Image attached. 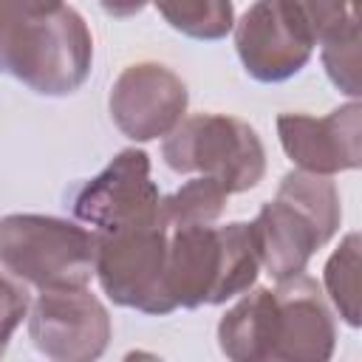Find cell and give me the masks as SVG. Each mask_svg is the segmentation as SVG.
I'll list each match as a JSON object with an SVG mask.
<instances>
[{"label": "cell", "mask_w": 362, "mask_h": 362, "mask_svg": "<svg viewBox=\"0 0 362 362\" xmlns=\"http://www.w3.org/2000/svg\"><path fill=\"white\" fill-rule=\"evenodd\" d=\"M272 351L269 362H325L337 345L334 314L320 286L294 274L272 288Z\"/></svg>", "instance_id": "8fae6325"}, {"label": "cell", "mask_w": 362, "mask_h": 362, "mask_svg": "<svg viewBox=\"0 0 362 362\" xmlns=\"http://www.w3.org/2000/svg\"><path fill=\"white\" fill-rule=\"evenodd\" d=\"M93 62V37L82 14L59 6L0 34V74L40 96H68L82 88Z\"/></svg>", "instance_id": "3957f363"}, {"label": "cell", "mask_w": 362, "mask_h": 362, "mask_svg": "<svg viewBox=\"0 0 362 362\" xmlns=\"http://www.w3.org/2000/svg\"><path fill=\"white\" fill-rule=\"evenodd\" d=\"M71 209L96 235L161 221V192L150 178V156L139 147L119 150L99 175L79 184Z\"/></svg>", "instance_id": "52a82bcc"}, {"label": "cell", "mask_w": 362, "mask_h": 362, "mask_svg": "<svg viewBox=\"0 0 362 362\" xmlns=\"http://www.w3.org/2000/svg\"><path fill=\"white\" fill-rule=\"evenodd\" d=\"M277 136L297 170L337 175L362 164V105L354 99L328 116L280 113Z\"/></svg>", "instance_id": "7c38bea8"}, {"label": "cell", "mask_w": 362, "mask_h": 362, "mask_svg": "<svg viewBox=\"0 0 362 362\" xmlns=\"http://www.w3.org/2000/svg\"><path fill=\"white\" fill-rule=\"evenodd\" d=\"M260 272L249 223L175 226L167 238V291L175 308L221 305L255 286Z\"/></svg>", "instance_id": "7a4b0ae2"}, {"label": "cell", "mask_w": 362, "mask_h": 362, "mask_svg": "<svg viewBox=\"0 0 362 362\" xmlns=\"http://www.w3.org/2000/svg\"><path fill=\"white\" fill-rule=\"evenodd\" d=\"M232 28L243 71L266 85L300 74L317 48L291 0H257Z\"/></svg>", "instance_id": "9c48e42d"}, {"label": "cell", "mask_w": 362, "mask_h": 362, "mask_svg": "<svg viewBox=\"0 0 362 362\" xmlns=\"http://www.w3.org/2000/svg\"><path fill=\"white\" fill-rule=\"evenodd\" d=\"M28 294L6 274H0V356L8 348L11 334L28 317Z\"/></svg>", "instance_id": "ac0fdd59"}, {"label": "cell", "mask_w": 362, "mask_h": 362, "mask_svg": "<svg viewBox=\"0 0 362 362\" xmlns=\"http://www.w3.org/2000/svg\"><path fill=\"white\" fill-rule=\"evenodd\" d=\"M187 82L167 65L144 59L127 65L110 85L107 110L113 124L133 141L167 136L187 116Z\"/></svg>", "instance_id": "30bf717a"}, {"label": "cell", "mask_w": 362, "mask_h": 362, "mask_svg": "<svg viewBox=\"0 0 362 362\" xmlns=\"http://www.w3.org/2000/svg\"><path fill=\"white\" fill-rule=\"evenodd\" d=\"M147 3H153V0H99L102 11H105V14H110V17H116V20L136 17Z\"/></svg>", "instance_id": "ffe728a7"}, {"label": "cell", "mask_w": 362, "mask_h": 362, "mask_svg": "<svg viewBox=\"0 0 362 362\" xmlns=\"http://www.w3.org/2000/svg\"><path fill=\"white\" fill-rule=\"evenodd\" d=\"M314 45H331L359 37V0H291Z\"/></svg>", "instance_id": "e0dca14e"}, {"label": "cell", "mask_w": 362, "mask_h": 362, "mask_svg": "<svg viewBox=\"0 0 362 362\" xmlns=\"http://www.w3.org/2000/svg\"><path fill=\"white\" fill-rule=\"evenodd\" d=\"M110 314L85 286L42 288L28 305V337L54 362L99 359L110 342Z\"/></svg>", "instance_id": "ba28073f"}, {"label": "cell", "mask_w": 362, "mask_h": 362, "mask_svg": "<svg viewBox=\"0 0 362 362\" xmlns=\"http://www.w3.org/2000/svg\"><path fill=\"white\" fill-rule=\"evenodd\" d=\"M226 201H229V192L215 178L198 175L161 198V221L167 223V229L215 223L223 215Z\"/></svg>", "instance_id": "5bb4252c"}, {"label": "cell", "mask_w": 362, "mask_h": 362, "mask_svg": "<svg viewBox=\"0 0 362 362\" xmlns=\"http://www.w3.org/2000/svg\"><path fill=\"white\" fill-rule=\"evenodd\" d=\"M158 14L184 37L215 42L223 40L235 25L232 0H153Z\"/></svg>", "instance_id": "9a60e30c"}, {"label": "cell", "mask_w": 362, "mask_h": 362, "mask_svg": "<svg viewBox=\"0 0 362 362\" xmlns=\"http://www.w3.org/2000/svg\"><path fill=\"white\" fill-rule=\"evenodd\" d=\"M339 221L342 204L331 175L286 173L274 201L263 204L249 223L260 269L274 280L303 274L311 255L337 235Z\"/></svg>", "instance_id": "6da1fadb"}, {"label": "cell", "mask_w": 362, "mask_h": 362, "mask_svg": "<svg viewBox=\"0 0 362 362\" xmlns=\"http://www.w3.org/2000/svg\"><path fill=\"white\" fill-rule=\"evenodd\" d=\"M272 288H246L243 297L221 317L218 345L232 362H269L272 351Z\"/></svg>", "instance_id": "4fadbf2b"}, {"label": "cell", "mask_w": 362, "mask_h": 362, "mask_svg": "<svg viewBox=\"0 0 362 362\" xmlns=\"http://www.w3.org/2000/svg\"><path fill=\"white\" fill-rule=\"evenodd\" d=\"M359 249H362L359 232H348L328 257L322 274L328 300L351 328L359 325Z\"/></svg>", "instance_id": "2e32d148"}, {"label": "cell", "mask_w": 362, "mask_h": 362, "mask_svg": "<svg viewBox=\"0 0 362 362\" xmlns=\"http://www.w3.org/2000/svg\"><path fill=\"white\" fill-rule=\"evenodd\" d=\"M65 6V0H0V34L11 31L14 25L48 14L54 8Z\"/></svg>", "instance_id": "d6986e66"}, {"label": "cell", "mask_w": 362, "mask_h": 362, "mask_svg": "<svg viewBox=\"0 0 362 362\" xmlns=\"http://www.w3.org/2000/svg\"><path fill=\"white\" fill-rule=\"evenodd\" d=\"M167 238L164 221L96 235L93 274L116 305L153 317L175 311L167 291Z\"/></svg>", "instance_id": "8992f818"}, {"label": "cell", "mask_w": 362, "mask_h": 362, "mask_svg": "<svg viewBox=\"0 0 362 362\" xmlns=\"http://www.w3.org/2000/svg\"><path fill=\"white\" fill-rule=\"evenodd\" d=\"M164 164L178 175H209L229 195L257 187L266 175V150L257 130L226 113L184 116L161 144Z\"/></svg>", "instance_id": "5b68a950"}, {"label": "cell", "mask_w": 362, "mask_h": 362, "mask_svg": "<svg viewBox=\"0 0 362 362\" xmlns=\"http://www.w3.org/2000/svg\"><path fill=\"white\" fill-rule=\"evenodd\" d=\"M96 235L74 221L34 212L0 218V266L34 288H76L93 277Z\"/></svg>", "instance_id": "277c9868"}]
</instances>
